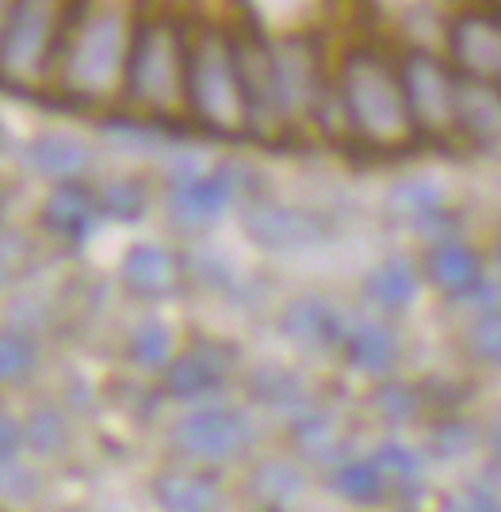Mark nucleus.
I'll return each mask as SVG.
<instances>
[{"mask_svg": "<svg viewBox=\"0 0 501 512\" xmlns=\"http://www.w3.org/2000/svg\"><path fill=\"white\" fill-rule=\"evenodd\" d=\"M341 100L352 130L379 146V150H402L414 142V115L406 104L402 69L371 50H352L345 73H341Z\"/></svg>", "mask_w": 501, "mask_h": 512, "instance_id": "nucleus-1", "label": "nucleus"}, {"mask_svg": "<svg viewBox=\"0 0 501 512\" xmlns=\"http://www.w3.org/2000/svg\"><path fill=\"white\" fill-rule=\"evenodd\" d=\"M184 96L199 115V123L218 134H234L249 123L238 50L230 39H222L215 31L196 39V46L188 50V69H184Z\"/></svg>", "mask_w": 501, "mask_h": 512, "instance_id": "nucleus-2", "label": "nucleus"}, {"mask_svg": "<svg viewBox=\"0 0 501 512\" xmlns=\"http://www.w3.org/2000/svg\"><path fill=\"white\" fill-rule=\"evenodd\" d=\"M184 69H188V50L180 46V35L169 23H142L134 31L127 54V88L134 100L169 107L184 88Z\"/></svg>", "mask_w": 501, "mask_h": 512, "instance_id": "nucleus-3", "label": "nucleus"}, {"mask_svg": "<svg viewBox=\"0 0 501 512\" xmlns=\"http://www.w3.org/2000/svg\"><path fill=\"white\" fill-rule=\"evenodd\" d=\"M402 85H406V104H410L417 134L425 138L459 134V69L440 62L436 54L414 50L402 62Z\"/></svg>", "mask_w": 501, "mask_h": 512, "instance_id": "nucleus-4", "label": "nucleus"}, {"mask_svg": "<svg viewBox=\"0 0 501 512\" xmlns=\"http://www.w3.org/2000/svg\"><path fill=\"white\" fill-rule=\"evenodd\" d=\"M58 39V0H12L0 27V73L39 77Z\"/></svg>", "mask_w": 501, "mask_h": 512, "instance_id": "nucleus-5", "label": "nucleus"}, {"mask_svg": "<svg viewBox=\"0 0 501 512\" xmlns=\"http://www.w3.org/2000/svg\"><path fill=\"white\" fill-rule=\"evenodd\" d=\"M173 444L176 451H184L188 459H199V463H230L249 451L253 425L238 409H192L173 428Z\"/></svg>", "mask_w": 501, "mask_h": 512, "instance_id": "nucleus-6", "label": "nucleus"}, {"mask_svg": "<svg viewBox=\"0 0 501 512\" xmlns=\"http://www.w3.org/2000/svg\"><path fill=\"white\" fill-rule=\"evenodd\" d=\"M245 234L253 237L261 249H303L326 237V222L303 207H284L257 199L245 207Z\"/></svg>", "mask_w": 501, "mask_h": 512, "instance_id": "nucleus-7", "label": "nucleus"}, {"mask_svg": "<svg viewBox=\"0 0 501 512\" xmlns=\"http://www.w3.org/2000/svg\"><path fill=\"white\" fill-rule=\"evenodd\" d=\"M241 184H245V172L234 169V165H226V169H218V172H199L192 180L173 184L169 211H173L180 222H188V226L215 222L218 214L226 211L241 195Z\"/></svg>", "mask_w": 501, "mask_h": 512, "instance_id": "nucleus-8", "label": "nucleus"}, {"mask_svg": "<svg viewBox=\"0 0 501 512\" xmlns=\"http://www.w3.org/2000/svg\"><path fill=\"white\" fill-rule=\"evenodd\" d=\"M452 62L459 73L501 88V20L498 16H459L452 27Z\"/></svg>", "mask_w": 501, "mask_h": 512, "instance_id": "nucleus-9", "label": "nucleus"}, {"mask_svg": "<svg viewBox=\"0 0 501 512\" xmlns=\"http://www.w3.org/2000/svg\"><path fill=\"white\" fill-rule=\"evenodd\" d=\"M234 352L226 344H196L192 352L176 356L165 367V390L180 398V402H196L203 394H211L226 383L230 367H234Z\"/></svg>", "mask_w": 501, "mask_h": 512, "instance_id": "nucleus-10", "label": "nucleus"}, {"mask_svg": "<svg viewBox=\"0 0 501 512\" xmlns=\"http://www.w3.org/2000/svg\"><path fill=\"white\" fill-rule=\"evenodd\" d=\"M119 54H123V20L108 12L96 23H88V31L73 50V81L88 92L104 88L115 77Z\"/></svg>", "mask_w": 501, "mask_h": 512, "instance_id": "nucleus-11", "label": "nucleus"}, {"mask_svg": "<svg viewBox=\"0 0 501 512\" xmlns=\"http://www.w3.org/2000/svg\"><path fill=\"white\" fill-rule=\"evenodd\" d=\"M459 134L479 150L501 153V88L459 73Z\"/></svg>", "mask_w": 501, "mask_h": 512, "instance_id": "nucleus-12", "label": "nucleus"}, {"mask_svg": "<svg viewBox=\"0 0 501 512\" xmlns=\"http://www.w3.org/2000/svg\"><path fill=\"white\" fill-rule=\"evenodd\" d=\"M287 341H295L306 352H322V348H337L349 337V325L341 318V310L333 302L318 299V295H303L284 310L280 321Z\"/></svg>", "mask_w": 501, "mask_h": 512, "instance_id": "nucleus-13", "label": "nucleus"}, {"mask_svg": "<svg viewBox=\"0 0 501 512\" xmlns=\"http://www.w3.org/2000/svg\"><path fill=\"white\" fill-rule=\"evenodd\" d=\"M425 272L433 279L436 291L452 295V299H482V264L471 245H463L459 237L436 241L425 256Z\"/></svg>", "mask_w": 501, "mask_h": 512, "instance_id": "nucleus-14", "label": "nucleus"}, {"mask_svg": "<svg viewBox=\"0 0 501 512\" xmlns=\"http://www.w3.org/2000/svg\"><path fill=\"white\" fill-rule=\"evenodd\" d=\"M387 214H391L398 226L433 234L436 226L448 222L444 188L436 180H425V176H406V180L391 184V192H387Z\"/></svg>", "mask_w": 501, "mask_h": 512, "instance_id": "nucleus-15", "label": "nucleus"}, {"mask_svg": "<svg viewBox=\"0 0 501 512\" xmlns=\"http://www.w3.org/2000/svg\"><path fill=\"white\" fill-rule=\"evenodd\" d=\"M119 276H123V283L131 287L134 295H142V299H165V295H173L176 283H180V264H176V256L169 249L142 241V245L127 249Z\"/></svg>", "mask_w": 501, "mask_h": 512, "instance_id": "nucleus-16", "label": "nucleus"}, {"mask_svg": "<svg viewBox=\"0 0 501 512\" xmlns=\"http://www.w3.org/2000/svg\"><path fill=\"white\" fill-rule=\"evenodd\" d=\"M43 222L54 234L73 237V241L88 237L96 226V195L73 180H62V188L43 203Z\"/></svg>", "mask_w": 501, "mask_h": 512, "instance_id": "nucleus-17", "label": "nucleus"}, {"mask_svg": "<svg viewBox=\"0 0 501 512\" xmlns=\"http://www.w3.org/2000/svg\"><path fill=\"white\" fill-rule=\"evenodd\" d=\"M417 272L410 260H402V256H387V260H379L375 268H371L368 276H364V295L368 302H375L379 310H406L410 302L417 299Z\"/></svg>", "mask_w": 501, "mask_h": 512, "instance_id": "nucleus-18", "label": "nucleus"}, {"mask_svg": "<svg viewBox=\"0 0 501 512\" xmlns=\"http://www.w3.org/2000/svg\"><path fill=\"white\" fill-rule=\"evenodd\" d=\"M345 356L356 371H368V375H387L398 360V341L387 325H375V321H360L352 325L349 337H345Z\"/></svg>", "mask_w": 501, "mask_h": 512, "instance_id": "nucleus-19", "label": "nucleus"}, {"mask_svg": "<svg viewBox=\"0 0 501 512\" xmlns=\"http://www.w3.org/2000/svg\"><path fill=\"white\" fill-rule=\"evenodd\" d=\"M27 161L43 176L54 180H77L88 169V150L69 138V134H39L31 146H27Z\"/></svg>", "mask_w": 501, "mask_h": 512, "instance_id": "nucleus-20", "label": "nucleus"}, {"mask_svg": "<svg viewBox=\"0 0 501 512\" xmlns=\"http://www.w3.org/2000/svg\"><path fill=\"white\" fill-rule=\"evenodd\" d=\"M153 497H157L165 509H176V512L215 509L218 482L211 474H184V470H173V474H161V478L153 482Z\"/></svg>", "mask_w": 501, "mask_h": 512, "instance_id": "nucleus-21", "label": "nucleus"}, {"mask_svg": "<svg viewBox=\"0 0 501 512\" xmlns=\"http://www.w3.org/2000/svg\"><path fill=\"white\" fill-rule=\"evenodd\" d=\"M333 490L345 493L349 501H375L379 493L387 490V478H383V467L371 459H352L345 467H337L333 474Z\"/></svg>", "mask_w": 501, "mask_h": 512, "instance_id": "nucleus-22", "label": "nucleus"}, {"mask_svg": "<svg viewBox=\"0 0 501 512\" xmlns=\"http://www.w3.org/2000/svg\"><path fill=\"white\" fill-rule=\"evenodd\" d=\"M127 348H131L134 363L161 367V363H169V352H173V333H169V325H161L157 318H146L142 325H134Z\"/></svg>", "mask_w": 501, "mask_h": 512, "instance_id": "nucleus-23", "label": "nucleus"}, {"mask_svg": "<svg viewBox=\"0 0 501 512\" xmlns=\"http://www.w3.org/2000/svg\"><path fill=\"white\" fill-rule=\"evenodd\" d=\"M253 493L261 497L264 505H287L291 497L303 493V474L284 467V463H264V467L253 474Z\"/></svg>", "mask_w": 501, "mask_h": 512, "instance_id": "nucleus-24", "label": "nucleus"}, {"mask_svg": "<svg viewBox=\"0 0 501 512\" xmlns=\"http://www.w3.org/2000/svg\"><path fill=\"white\" fill-rule=\"evenodd\" d=\"M375 463L383 467V478L394 490H414L421 486V459H417L414 448L406 444H383L375 451Z\"/></svg>", "mask_w": 501, "mask_h": 512, "instance_id": "nucleus-25", "label": "nucleus"}, {"mask_svg": "<svg viewBox=\"0 0 501 512\" xmlns=\"http://www.w3.org/2000/svg\"><path fill=\"white\" fill-rule=\"evenodd\" d=\"M39 367V348L23 333H0V383H20Z\"/></svg>", "mask_w": 501, "mask_h": 512, "instance_id": "nucleus-26", "label": "nucleus"}, {"mask_svg": "<svg viewBox=\"0 0 501 512\" xmlns=\"http://www.w3.org/2000/svg\"><path fill=\"white\" fill-rule=\"evenodd\" d=\"M253 398H261L264 406L272 409H287L303 398V386L284 367H264V371H257V379H253Z\"/></svg>", "mask_w": 501, "mask_h": 512, "instance_id": "nucleus-27", "label": "nucleus"}, {"mask_svg": "<svg viewBox=\"0 0 501 512\" xmlns=\"http://www.w3.org/2000/svg\"><path fill=\"white\" fill-rule=\"evenodd\" d=\"M295 444L303 451H310L314 459H326L333 444H337V428L329 421L322 409H306L295 421Z\"/></svg>", "mask_w": 501, "mask_h": 512, "instance_id": "nucleus-28", "label": "nucleus"}, {"mask_svg": "<svg viewBox=\"0 0 501 512\" xmlns=\"http://www.w3.org/2000/svg\"><path fill=\"white\" fill-rule=\"evenodd\" d=\"M467 348L475 360L501 367V310H486L467 325Z\"/></svg>", "mask_w": 501, "mask_h": 512, "instance_id": "nucleus-29", "label": "nucleus"}, {"mask_svg": "<svg viewBox=\"0 0 501 512\" xmlns=\"http://www.w3.org/2000/svg\"><path fill=\"white\" fill-rule=\"evenodd\" d=\"M100 207L108 218H119V222H134L146 214V188L138 180H115L108 184V192L100 199Z\"/></svg>", "mask_w": 501, "mask_h": 512, "instance_id": "nucleus-30", "label": "nucleus"}, {"mask_svg": "<svg viewBox=\"0 0 501 512\" xmlns=\"http://www.w3.org/2000/svg\"><path fill=\"white\" fill-rule=\"evenodd\" d=\"M23 432H27V448L39 451V455H54V451L66 448V421L54 409H39L23 425Z\"/></svg>", "mask_w": 501, "mask_h": 512, "instance_id": "nucleus-31", "label": "nucleus"}, {"mask_svg": "<svg viewBox=\"0 0 501 512\" xmlns=\"http://www.w3.org/2000/svg\"><path fill=\"white\" fill-rule=\"evenodd\" d=\"M375 406L387 421H410L417 409V394L402 383H383L375 390Z\"/></svg>", "mask_w": 501, "mask_h": 512, "instance_id": "nucleus-32", "label": "nucleus"}, {"mask_svg": "<svg viewBox=\"0 0 501 512\" xmlns=\"http://www.w3.org/2000/svg\"><path fill=\"white\" fill-rule=\"evenodd\" d=\"M475 448V428H467L463 421H448L433 432V451L440 459H459Z\"/></svg>", "mask_w": 501, "mask_h": 512, "instance_id": "nucleus-33", "label": "nucleus"}, {"mask_svg": "<svg viewBox=\"0 0 501 512\" xmlns=\"http://www.w3.org/2000/svg\"><path fill=\"white\" fill-rule=\"evenodd\" d=\"M104 130L115 146H127V150H153L157 146V134L146 127H134V123H108Z\"/></svg>", "mask_w": 501, "mask_h": 512, "instance_id": "nucleus-34", "label": "nucleus"}, {"mask_svg": "<svg viewBox=\"0 0 501 512\" xmlns=\"http://www.w3.org/2000/svg\"><path fill=\"white\" fill-rule=\"evenodd\" d=\"M27 444V432L23 425H16V417H8V413H0V463H8L16 451Z\"/></svg>", "mask_w": 501, "mask_h": 512, "instance_id": "nucleus-35", "label": "nucleus"}, {"mask_svg": "<svg viewBox=\"0 0 501 512\" xmlns=\"http://www.w3.org/2000/svg\"><path fill=\"white\" fill-rule=\"evenodd\" d=\"M452 509H486V512H494L501 509V501H498V493H490V490H482V486H471V490H463L452 501Z\"/></svg>", "mask_w": 501, "mask_h": 512, "instance_id": "nucleus-36", "label": "nucleus"}, {"mask_svg": "<svg viewBox=\"0 0 501 512\" xmlns=\"http://www.w3.org/2000/svg\"><path fill=\"white\" fill-rule=\"evenodd\" d=\"M490 448H494V455L501 459V425L490 428Z\"/></svg>", "mask_w": 501, "mask_h": 512, "instance_id": "nucleus-37", "label": "nucleus"}, {"mask_svg": "<svg viewBox=\"0 0 501 512\" xmlns=\"http://www.w3.org/2000/svg\"><path fill=\"white\" fill-rule=\"evenodd\" d=\"M4 279H8V268H4V260H0V287H4Z\"/></svg>", "mask_w": 501, "mask_h": 512, "instance_id": "nucleus-38", "label": "nucleus"}, {"mask_svg": "<svg viewBox=\"0 0 501 512\" xmlns=\"http://www.w3.org/2000/svg\"><path fill=\"white\" fill-rule=\"evenodd\" d=\"M0 146H4V123H0Z\"/></svg>", "mask_w": 501, "mask_h": 512, "instance_id": "nucleus-39", "label": "nucleus"}, {"mask_svg": "<svg viewBox=\"0 0 501 512\" xmlns=\"http://www.w3.org/2000/svg\"><path fill=\"white\" fill-rule=\"evenodd\" d=\"M498 264H501V241H498Z\"/></svg>", "mask_w": 501, "mask_h": 512, "instance_id": "nucleus-40", "label": "nucleus"}]
</instances>
